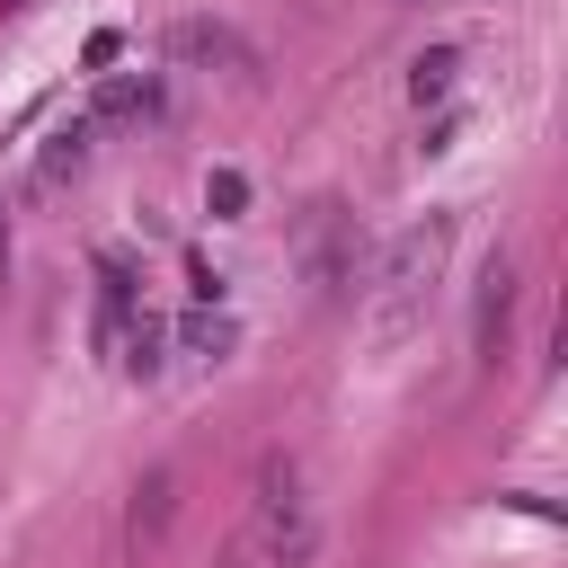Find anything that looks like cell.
Masks as SVG:
<instances>
[{"mask_svg": "<svg viewBox=\"0 0 568 568\" xmlns=\"http://www.w3.org/2000/svg\"><path fill=\"white\" fill-rule=\"evenodd\" d=\"M444 257H453V213L408 222V231L373 257V302H364V320H373V337H382V346H399V337L426 320V293H435Z\"/></svg>", "mask_w": 568, "mask_h": 568, "instance_id": "cell-1", "label": "cell"}, {"mask_svg": "<svg viewBox=\"0 0 568 568\" xmlns=\"http://www.w3.org/2000/svg\"><path fill=\"white\" fill-rule=\"evenodd\" d=\"M248 541H257L275 568H311L320 524H311V488H302V462H293V453H266V462H257V524H248Z\"/></svg>", "mask_w": 568, "mask_h": 568, "instance_id": "cell-2", "label": "cell"}, {"mask_svg": "<svg viewBox=\"0 0 568 568\" xmlns=\"http://www.w3.org/2000/svg\"><path fill=\"white\" fill-rule=\"evenodd\" d=\"M169 515H178V470H142L133 479V506H124V559H151L169 541Z\"/></svg>", "mask_w": 568, "mask_h": 568, "instance_id": "cell-3", "label": "cell"}, {"mask_svg": "<svg viewBox=\"0 0 568 568\" xmlns=\"http://www.w3.org/2000/svg\"><path fill=\"white\" fill-rule=\"evenodd\" d=\"M506 320H515V266L506 257H488L479 266V320H470V346L497 364V346H506Z\"/></svg>", "mask_w": 568, "mask_h": 568, "instance_id": "cell-4", "label": "cell"}, {"mask_svg": "<svg viewBox=\"0 0 568 568\" xmlns=\"http://www.w3.org/2000/svg\"><path fill=\"white\" fill-rule=\"evenodd\" d=\"M160 106V80L151 71H115L98 98H89V124H124V115H151Z\"/></svg>", "mask_w": 568, "mask_h": 568, "instance_id": "cell-5", "label": "cell"}, {"mask_svg": "<svg viewBox=\"0 0 568 568\" xmlns=\"http://www.w3.org/2000/svg\"><path fill=\"white\" fill-rule=\"evenodd\" d=\"M89 133H98L89 115H71V124H53V133H44V151H36V186H62V178H71L80 160H89Z\"/></svg>", "mask_w": 568, "mask_h": 568, "instance_id": "cell-6", "label": "cell"}, {"mask_svg": "<svg viewBox=\"0 0 568 568\" xmlns=\"http://www.w3.org/2000/svg\"><path fill=\"white\" fill-rule=\"evenodd\" d=\"M169 44H178V53H204V62H240V71H248L240 36H231V27H213V18H186V27L169 36Z\"/></svg>", "mask_w": 568, "mask_h": 568, "instance_id": "cell-7", "label": "cell"}, {"mask_svg": "<svg viewBox=\"0 0 568 568\" xmlns=\"http://www.w3.org/2000/svg\"><path fill=\"white\" fill-rule=\"evenodd\" d=\"M178 337H186V355H195V364H222V355H231V346H240V328H231V320H222V311H195V320H186V328H178Z\"/></svg>", "mask_w": 568, "mask_h": 568, "instance_id": "cell-8", "label": "cell"}, {"mask_svg": "<svg viewBox=\"0 0 568 568\" xmlns=\"http://www.w3.org/2000/svg\"><path fill=\"white\" fill-rule=\"evenodd\" d=\"M453 71H462V53H426V62H417V80H408V89H417V106H426V98H444V89H453Z\"/></svg>", "mask_w": 568, "mask_h": 568, "instance_id": "cell-9", "label": "cell"}, {"mask_svg": "<svg viewBox=\"0 0 568 568\" xmlns=\"http://www.w3.org/2000/svg\"><path fill=\"white\" fill-rule=\"evenodd\" d=\"M204 204H213V213L231 222V213L248 204V178H240V169H213V178H204Z\"/></svg>", "mask_w": 568, "mask_h": 568, "instance_id": "cell-10", "label": "cell"}]
</instances>
